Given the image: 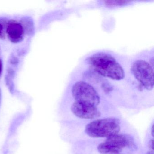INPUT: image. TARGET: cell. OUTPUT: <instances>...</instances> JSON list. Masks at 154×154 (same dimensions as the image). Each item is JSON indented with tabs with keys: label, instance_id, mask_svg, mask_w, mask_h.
Returning <instances> with one entry per match:
<instances>
[{
	"label": "cell",
	"instance_id": "obj_1",
	"mask_svg": "<svg viewBox=\"0 0 154 154\" xmlns=\"http://www.w3.org/2000/svg\"><path fill=\"white\" fill-rule=\"evenodd\" d=\"M86 61L96 72L103 76L115 80H122L125 76L121 66L109 54L97 53L88 57Z\"/></svg>",
	"mask_w": 154,
	"mask_h": 154
},
{
	"label": "cell",
	"instance_id": "obj_2",
	"mask_svg": "<svg viewBox=\"0 0 154 154\" xmlns=\"http://www.w3.org/2000/svg\"><path fill=\"white\" fill-rule=\"evenodd\" d=\"M120 125V121L116 118L96 120L86 125L85 132L91 137H109L119 134L121 129Z\"/></svg>",
	"mask_w": 154,
	"mask_h": 154
},
{
	"label": "cell",
	"instance_id": "obj_3",
	"mask_svg": "<svg viewBox=\"0 0 154 154\" xmlns=\"http://www.w3.org/2000/svg\"><path fill=\"white\" fill-rule=\"evenodd\" d=\"M73 97L75 101L97 107L100 102V97L96 90L91 85L79 81L73 85Z\"/></svg>",
	"mask_w": 154,
	"mask_h": 154
},
{
	"label": "cell",
	"instance_id": "obj_4",
	"mask_svg": "<svg viewBox=\"0 0 154 154\" xmlns=\"http://www.w3.org/2000/svg\"><path fill=\"white\" fill-rule=\"evenodd\" d=\"M131 70L135 78L146 89H153L154 71L150 64L144 60H137L132 64Z\"/></svg>",
	"mask_w": 154,
	"mask_h": 154
},
{
	"label": "cell",
	"instance_id": "obj_5",
	"mask_svg": "<svg viewBox=\"0 0 154 154\" xmlns=\"http://www.w3.org/2000/svg\"><path fill=\"white\" fill-rule=\"evenodd\" d=\"M132 143L131 137L118 134L107 138L104 142L98 146L97 149L101 154H118Z\"/></svg>",
	"mask_w": 154,
	"mask_h": 154
},
{
	"label": "cell",
	"instance_id": "obj_6",
	"mask_svg": "<svg viewBox=\"0 0 154 154\" xmlns=\"http://www.w3.org/2000/svg\"><path fill=\"white\" fill-rule=\"evenodd\" d=\"M71 110L75 115L81 119H92L99 118L101 115L97 107L76 101L73 103Z\"/></svg>",
	"mask_w": 154,
	"mask_h": 154
},
{
	"label": "cell",
	"instance_id": "obj_7",
	"mask_svg": "<svg viewBox=\"0 0 154 154\" xmlns=\"http://www.w3.org/2000/svg\"><path fill=\"white\" fill-rule=\"evenodd\" d=\"M6 34L12 43H18L23 40L25 33L20 22L11 20L8 21Z\"/></svg>",
	"mask_w": 154,
	"mask_h": 154
},
{
	"label": "cell",
	"instance_id": "obj_8",
	"mask_svg": "<svg viewBox=\"0 0 154 154\" xmlns=\"http://www.w3.org/2000/svg\"><path fill=\"white\" fill-rule=\"evenodd\" d=\"M20 23L22 25L25 33L28 35H33L35 33V26L34 21L29 17H25L21 19Z\"/></svg>",
	"mask_w": 154,
	"mask_h": 154
},
{
	"label": "cell",
	"instance_id": "obj_9",
	"mask_svg": "<svg viewBox=\"0 0 154 154\" xmlns=\"http://www.w3.org/2000/svg\"><path fill=\"white\" fill-rule=\"evenodd\" d=\"M8 21L6 18H0V39L6 38V30Z\"/></svg>",
	"mask_w": 154,
	"mask_h": 154
},
{
	"label": "cell",
	"instance_id": "obj_10",
	"mask_svg": "<svg viewBox=\"0 0 154 154\" xmlns=\"http://www.w3.org/2000/svg\"><path fill=\"white\" fill-rule=\"evenodd\" d=\"M128 2L127 1H106L105 2H106V4L109 5V6H118V5H121L122 4H124L125 3Z\"/></svg>",
	"mask_w": 154,
	"mask_h": 154
},
{
	"label": "cell",
	"instance_id": "obj_11",
	"mask_svg": "<svg viewBox=\"0 0 154 154\" xmlns=\"http://www.w3.org/2000/svg\"><path fill=\"white\" fill-rule=\"evenodd\" d=\"M2 69V62L1 59H0V75L1 74Z\"/></svg>",
	"mask_w": 154,
	"mask_h": 154
},
{
	"label": "cell",
	"instance_id": "obj_12",
	"mask_svg": "<svg viewBox=\"0 0 154 154\" xmlns=\"http://www.w3.org/2000/svg\"><path fill=\"white\" fill-rule=\"evenodd\" d=\"M150 146L152 148V149H154V141H153V140H152L150 141Z\"/></svg>",
	"mask_w": 154,
	"mask_h": 154
},
{
	"label": "cell",
	"instance_id": "obj_13",
	"mask_svg": "<svg viewBox=\"0 0 154 154\" xmlns=\"http://www.w3.org/2000/svg\"><path fill=\"white\" fill-rule=\"evenodd\" d=\"M1 91L0 89V102H1Z\"/></svg>",
	"mask_w": 154,
	"mask_h": 154
},
{
	"label": "cell",
	"instance_id": "obj_14",
	"mask_svg": "<svg viewBox=\"0 0 154 154\" xmlns=\"http://www.w3.org/2000/svg\"><path fill=\"white\" fill-rule=\"evenodd\" d=\"M147 154H153V153H152V152H149L148 153H147Z\"/></svg>",
	"mask_w": 154,
	"mask_h": 154
}]
</instances>
